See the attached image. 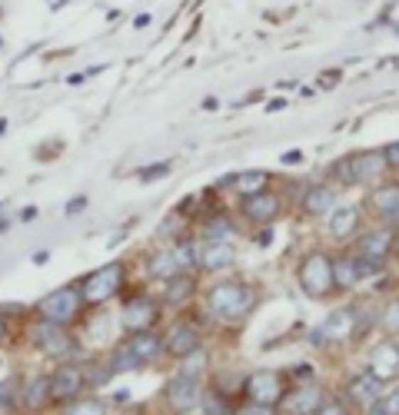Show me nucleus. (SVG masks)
Masks as SVG:
<instances>
[{
	"label": "nucleus",
	"instance_id": "obj_21",
	"mask_svg": "<svg viewBox=\"0 0 399 415\" xmlns=\"http://www.w3.org/2000/svg\"><path fill=\"white\" fill-rule=\"evenodd\" d=\"M333 206H336V193L329 190V186H313V190H307V196H303V210L313 216L333 213Z\"/></svg>",
	"mask_w": 399,
	"mask_h": 415
},
{
	"label": "nucleus",
	"instance_id": "obj_25",
	"mask_svg": "<svg viewBox=\"0 0 399 415\" xmlns=\"http://www.w3.org/2000/svg\"><path fill=\"white\" fill-rule=\"evenodd\" d=\"M266 176L263 170H250V173H236L233 180H230V186H233L236 193H243V196H256V193H263L266 186Z\"/></svg>",
	"mask_w": 399,
	"mask_h": 415
},
{
	"label": "nucleus",
	"instance_id": "obj_26",
	"mask_svg": "<svg viewBox=\"0 0 399 415\" xmlns=\"http://www.w3.org/2000/svg\"><path fill=\"white\" fill-rule=\"evenodd\" d=\"M47 399H50V379H31V385L23 389V409L37 412Z\"/></svg>",
	"mask_w": 399,
	"mask_h": 415
},
{
	"label": "nucleus",
	"instance_id": "obj_34",
	"mask_svg": "<svg viewBox=\"0 0 399 415\" xmlns=\"http://www.w3.org/2000/svg\"><path fill=\"white\" fill-rule=\"evenodd\" d=\"M133 365H140V362H137V359H133V355L127 352V349L113 355V372H130Z\"/></svg>",
	"mask_w": 399,
	"mask_h": 415
},
{
	"label": "nucleus",
	"instance_id": "obj_39",
	"mask_svg": "<svg viewBox=\"0 0 399 415\" xmlns=\"http://www.w3.org/2000/svg\"><path fill=\"white\" fill-rule=\"evenodd\" d=\"M236 415H273V412H270V405H246Z\"/></svg>",
	"mask_w": 399,
	"mask_h": 415
},
{
	"label": "nucleus",
	"instance_id": "obj_29",
	"mask_svg": "<svg viewBox=\"0 0 399 415\" xmlns=\"http://www.w3.org/2000/svg\"><path fill=\"white\" fill-rule=\"evenodd\" d=\"M233 233L236 230H233V223H230L226 216H213V220L206 223V236H210V239H230Z\"/></svg>",
	"mask_w": 399,
	"mask_h": 415
},
{
	"label": "nucleus",
	"instance_id": "obj_10",
	"mask_svg": "<svg viewBox=\"0 0 399 415\" xmlns=\"http://www.w3.org/2000/svg\"><path fill=\"white\" fill-rule=\"evenodd\" d=\"M80 389H83V372L77 365H63V369H57V375L50 379V399H57V402L77 399Z\"/></svg>",
	"mask_w": 399,
	"mask_h": 415
},
{
	"label": "nucleus",
	"instance_id": "obj_13",
	"mask_svg": "<svg viewBox=\"0 0 399 415\" xmlns=\"http://www.w3.org/2000/svg\"><path fill=\"white\" fill-rule=\"evenodd\" d=\"M166 352H174L176 359H183V355H190V352H196L200 349V333H196L193 325H186V323H180V325H174L170 329V335H166Z\"/></svg>",
	"mask_w": 399,
	"mask_h": 415
},
{
	"label": "nucleus",
	"instance_id": "obj_41",
	"mask_svg": "<svg viewBox=\"0 0 399 415\" xmlns=\"http://www.w3.org/2000/svg\"><path fill=\"white\" fill-rule=\"evenodd\" d=\"M283 163H287V166H297V163H303V153H299V150L283 153Z\"/></svg>",
	"mask_w": 399,
	"mask_h": 415
},
{
	"label": "nucleus",
	"instance_id": "obj_8",
	"mask_svg": "<svg viewBox=\"0 0 399 415\" xmlns=\"http://www.w3.org/2000/svg\"><path fill=\"white\" fill-rule=\"evenodd\" d=\"M353 333H356V316L349 313V309H339V313L329 316L326 323H323V329H316L309 339H313V345H323L326 339L336 343V339H346V335H353Z\"/></svg>",
	"mask_w": 399,
	"mask_h": 415
},
{
	"label": "nucleus",
	"instance_id": "obj_20",
	"mask_svg": "<svg viewBox=\"0 0 399 415\" xmlns=\"http://www.w3.org/2000/svg\"><path fill=\"white\" fill-rule=\"evenodd\" d=\"M393 249V236L383 233V230H373L359 239V256H366V259H386V253Z\"/></svg>",
	"mask_w": 399,
	"mask_h": 415
},
{
	"label": "nucleus",
	"instance_id": "obj_51",
	"mask_svg": "<svg viewBox=\"0 0 399 415\" xmlns=\"http://www.w3.org/2000/svg\"><path fill=\"white\" fill-rule=\"evenodd\" d=\"M0 43H4V41H0Z\"/></svg>",
	"mask_w": 399,
	"mask_h": 415
},
{
	"label": "nucleus",
	"instance_id": "obj_23",
	"mask_svg": "<svg viewBox=\"0 0 399 415\" xmlns=\"http://www.w3.org/2000/svg\"><path fill=\"white\" fill-rule=\"evenodd\" d=\"M147 273L154 276V279H174V276H180V259H176L174 249H164V253H156L150 259Z\"/></svg>",
	"mask_w": 399,
	"mask_h": 415
},
{
	"label": "nucleus",
	"instance_id": "obj_38",
	"mask_svg": "<svg viewBox=\"0 0 399 415\" xmlns=\"http://www.w3.org/2000/svg\"><path fill=\"white\" fill-rule=\"evenodd\" d=\"M386 412H389V415H399V385L386 395Z\"/></svg>",
	"mask_w": 399,
	"mask_h": 415
},
{
	"label": "nucleus",
	"instance_id": "obj_49",
	"mask_svg": "<svg viewBox=\"0 0 399 415\" xmlns=\"http://www.w3.org/2000/svg\"><path fill=\"white\" fill-rule=\"evenodd\" d=\"M0 335H4V319H0Z\"/></svg>",
	"mask_w": 399,
	"mask_h": 415
},
{
	"label": "nucleus",
	"instance_id": "obj_31",
	"mask_svg": "<svg viewBox=\"0 0 399 415\" xmlns=\"http://www.w3.org/2000/svg\"><path fill=\"white\" fill-rule=\"evenodd\" d=\"M17 392H21V385L14 382V379L0 382V412H4V409H11V405L17 402Z\"/></svg>",
	"mask_w": 399,
	"mask_h": 415
},
{
	"label": "nucleus",
	"instance_id": "obj_27",
	"mask_svg": "<svg viewBox=\"0 0 399 415\" xmlns=\"http://www.w3.org/2000/svg\"><path fill=\"white\" fill-rule=\"evenodd\" d=\"M190 293H193V276H174V279H166V303L180 306L183 299H190Z\"/></svg>",
	"mask_w": 399,
	"mask_h": 415
},
{
	"label": "nucleus",
	"instance_id": "obj_30",
	"mask_svg": "<svg viewBox=\"0 0 399 415\" xmlns=\"http://www.w3.org/2000/svg\"><path fill=\"white\" fill-rule=\"evenodd\" d=\"M203 409H206V415H236L233 409H230V402H226L220 392H206L203 395Z\"/></svg>",
	"mask_w": 399,
	"mask_h": 415
},
{
	"label": "nucleus",
	"instance_id": "obj_22",
	"mask_svg": "<svg viewBox=\"0 0 399 415\" xmlns=\"http://www.w3.org/2000/svg\"><path fill=\"white\" fill-rule=\"evenodd\" d=\"M356 226H359V210H356V206H343V210H333V220H329V233L336 236V239H349Z\"/></svg>",
	"mask_w": 399,
	"mask_h": 415
},
{
	"label": "nucleus",
	"instance_id": "obj_9",
	"mask_svg": "<svg viewBox=\"0 0 399 415\" xmlns=\"http://www.w3.org/2000/svg\"><path fill=\"white\" fill-rule=\"evenodd\" d=\"M243 216L250 223H273L280 216V196L273 193H256V196H246L243 200Z\"/></svg>",
	"mask_w": 399,
	"mask_h": 415
},
{
	"label": "nucleus",
	"instance_id": "obj_42",
	"mask_svg": "<svg viewBox=\"0 0 399 415\" xmlns=\"http://www.w3.org/2000/svg\"><path fill=\"white\" fill-rule=\"evenodd\" d=\"M339 83V70H326L323 73V87H336Z\"/></svg>",
	"mask_w": 399,
	"mask_h": 415
},
{
	"label": "nucleus",
	"instance_id": "obj_3",
	"mask_svg": "<svg viewBox=\"0 0 399 415\" xmlns=\"http://www.w3.org/2000/svg\"><path fill=\"white\" fill-rule=\"evenodd\" d=\"M299 286L303 293L313 296V299H323V296L333 289V259L323 253H313L303 259L299 266Z\"/></svg>",
	"mask_w": 399,
	"mask_h": 415
},
{
	"label": "nucleus",
	"instance_id": "obj_44",
	"mask_svg": "<svg viewBox=\"0 0 399 415\" xmlns=\"http://www.w3.org/2000/svg\"><path fill=\"white\" fill-rule=\"evenodd\" d=\"M313 375V365H297V379H309Z\"/></svg>",
	"mask_w": 399,
	"mask_h": 415
},
{
	"label": "nucleus",
	"instance_id": "obj_19",
	"mask_svg": "<svg viewBox=\"0 0 399 415\" xmlns=\"http://www.w3.org/2000/svg\"><path fill=\"white\" fill-rule=\"evenodd\" d=\"M379 392H383V382H379L373 372H363V375H356V379L349 382V395H353V402L366 405V409L373 402H379Z\"/></svg>",
	"mask_w": 399,
	"mask_h": 415
},
{
	"label": "nucleus",
	"instance_id": "obj_37",
	"mask_svg": "<svg viewBox=\"0 0 399 415\" xmlns=\"http://www.w3.org/2000/svg\"><path fill=\"white\" fill-rule=\"evenodd\" d=\"M83 206H87V196H77V200H70L67 206H63V213H67V216H77V213H83Z\"/></svg>",
	"mask_w": 399,
	"mask_h": 415
},
{
	"label": "nucleus",
	"instance_id": "obj_48",
	"mask_svg": "<svg viewBox=\"0 0 399 415\" xmlns=\"http://www.w3.org/2000/svg\"><path fill=\"white\" fill-rule=\"evenodd\" d=\"M63 4H67V0H50V7H53V11H60Z\"/></svg>",
	"mask_w": 399,
	"mask_h": 415
},
{
	"label": "nucleus",
	"instance_id": "obj_43",
	"mask_svg": "<svg viewBox=\"0 0 399 415\" xmlns=\"http://www.w3.org/2000/svg\"><path fill=\"white\" fill-rule=\"evenodd\" d=\"M283 107H287V100H283V97H277V100H270V103H266V110H270V113L283 110Z\"/></svg>",
	"mask_w": 399,
	"mask_h": 415
},
{
	"label": "nucleus",
	"instance_id": "obj_12",
	"mask_svg": "<svg viewBox=\"0 0 399 415\" xmlns=\"http://www.w3.org/2000/svg\"><path fill=\"white\" fill-rule=\"evenodd\" d=\"M369 369H373V375H376L379 382H386V379H396L399 375V352L396 345H376L373 349V355H369Z\"/></svg>",
	"mask_w": 399,
	"mask_h": 415
},
{
	"label": "nucleus",
	"instance_id": "obj_40",
	"mask_svg": "<svg viewBox=\"0 0 399 415\" xmlns=\"http://www.w3.org/2000/svg\"><path fill=\"white\" fill-rule=\"evenodd\" d=\"M383 153H386V163H389V166H399V143H389Z\"/></svg>",
	"mask_w": 399,
	"mask_h": 415
},
{
	"label": "nucleus",
	"instance_id": "obj_28",
	"mask_svg": "<svg viewBox=\"0 0 399 415\" xmlns=\"http://www.w3.org/2000/svg\"><path fill=\"white\" fill-rule=\"evenodd\" d=\"M206 369V352L203 349H196V352L183 355V369H180V375H186V379H200Z\"/></svg>",
	"mask_w": 399,
	"mask_h": 415
},
{
	"label": "nucleus",
	"instance_id": "obj_45",
	"mask_svg": "<svg viewBox=\"0 0 399 415\" xmlns=\"http://www.w3.org/2000/svg\"><path fill=\"white\" fill-rule=\"evenodd\" d=\"M147 23H150V14H140V17H137V21H133V27H137V31H144Z\"/></svg>",
	"mask_w": 399,
	"mask_h": 415
},
{
	"label": "nucleus",
	"instance_id": "obj_32",
	"mask_svg": "<svg viewBox=\"0 0 399 415\" xmlns=\"http://www.w3.org/2000/svg\"><path fill=\"white\" fill-rule=\"evenodd\" d=\"M67 415H103V405L97 399H87V402H77L67 409Z\"/></svg>",
	"mask_w": 399,
	"mask_h": 415
},
{
	"label": "nucleus",
	"instance_id": "obj_24",
	"mask_svg": "<svg viewBox=\"0 0 399 415\" xmlns=\"http://www.w3.org/2000/svg\"><path fill=\"white\" fill-rule=\"evenodd\" d=\"M359 283V269H356V256H343L333 263V286L339 289H353Z\"/></svg>",
	"mask_w": 399,
	"mask_h": 415
},
{
	"label": "nucleus",
	"instance_id": "obj_17",
	"mask_svg": "<svg viewBox=\"0 0 399 415\" xmlns=\"http://www.w3.org/2000/svg\"><path fill=\"white\" fill-rule=\"evenodd\" d=\"M236 259V249L226 239H210V243L200 249V263L203 269H226V266H233Z\"/></svg>",
	"mask_w": 399,
	"mask_h": 415
},
{
	"label": "nucleus",
	"instance_id": "obj_4",
	"mask_svg": "<svg viewBox=\"0 0 399 415\" xmlns=\"http://www.w3.org/2000/svg\"><path fill=\"white\" fill-rule=\"evenodd\" d=\"M120 283H123V266L120 263L103 266V269H97V273H90L87 279H83V286H80L83 303H90V306L107 303V299H113V296H117Z\"/></svg>",
	"mask_w": 399,
	"mask_h": 415
},
{
	"label": "nucleus",
	"instance_id": "obj_33",
	"mask_svg": "<svg viewBox=\"0 0 399 415\" xmlns=\"http://www.w3.org/2000/svg\"><path fill=\"white\" fill-rule=\"evenodd\" d=\"M166 173H170V163H154V166H144V170H140V180L154 183V180H164Z\"/></svg>",
	"mask_w": 399,
	"mask_h": 415
},
{
	"label": "nucleus",
	"instance_id": "obj_7",
	"mask_svg": "<svg viewBox=\"0 0 399 415\" xmlns=\"http://www.w3.org/2000/svg\"><path fill=\"white\" fill-rule=\"evenodd\" d=\"M33 335H37V345L43 349V355H50V359H60V355H67L73 349V339L57 323H41Z\"/></svg>",
	"mask_w": 399,
	"mask_h": 415
},
{
	"label": "nucleus",
	"instance_id": "obj_11",
	"mask_svg": "<svg viewBox=\"0 0 399 415\" xmlns=\"http://www.w3.org/2000/svg\"><path fill=\"white\" fill-rule=\"evenodd\" d=\"M353 166V183H376L386 173V153H363V156H349Z\"/></svg>",
	"mask_w": 399,
	"mask_h": 415
},
{
	"label": "nucleus",
	"instance_id": "obj_16",
	"mask_svg": "<svg viewBox=\"0 0 399 415\" xmlns=\"http://www.w3.org/2000/svg\"><path fill=\"white\" fill-rule=\"evenodd\" d=\"M160 349H164V339L160 335H154L150 329L147 333H133V339L127 343V352L137 359V362H154L156 355H160Z\"/></svg>",
	"mask_w": 399,
	"mask_h": 415
},
{
	"label": "nucleus",
	"instance_id": "obj_6",
	"mask_svg": "<svg viewBox=\"0 0 399 415\" xmlns=\"http://www.w3.org/2000/svg\"><path fill=\"white\" fill-rule=\"evenodd\" d=\"M154 319H156V303L154 299H147V296L130 299V303L123 306V316H120V323H123L127 333H147Z\"/></svg>",
	"mask_w": 399,
	"mask_h": 415
},
{
	"label": "nucleus",
	"instance_id": "obj_1",
	"mask_svg": "<svg viewBox=\"0 0 399 415\" xmlns=\"http://www.w3.org/2000/svg\"><path fill=\"white\" fill-rule=\"evenodd\" d=\"M206 303H210V313H213L216 319L233 323V319H243V313H250L253 293H250L243 283H220L210 289Z\"/></svg>",
	"mask_w": 399,
	"mask_h": 415
},
{
	"label": "nucleus",
	"instance_id": "obj_5",
	"mask_svg": "<svg viewBox=\"0 0 399 415\" xmlns=\"http://www.w3.org/2000/svg\"><path fill=\"white\" fill-rule=\"evenodd\" d=\"M246 395L253 405H277L283 399V379L277 372H253L246 379Z\"/></svg>",
	"mask_w": 399,
	"mask_h": 415
},
{
	"label": "nucleus",
	"instance_id": "obj_2",
	"mask_svg": "<svg viewBox=\"0 0 399 415\" xmlns=\"http://www.w3.org/2000/svg\"><path fill=\"white\" fill-rule=\"evenodd\" d=\"M80 303L83 296L77 286H63V289H53L50 296H43L41 299V319L43 323H57V325H67L73 316L80 313Z\"/></svg>",
	"mask_w": 399,
	"mask_h": 415
},
{
	"label": "nucleus",
	"instance_id": "obj_18",
	"mask_svg": "<svg viewBox=\"0 0 399 415\" xmlns=\"http://www.w3.org/2000/svg\"><path fill=\"white\" fill-rule=\"evenodd\" d=\"M369 203L389 226H399V186H383V190L373 193Z\"/></svg>",
	"mask_w": 399,
	"mask_h": 415
},
{
	"label": "nucleus",
	"instance_id": "obj_14",
	"mask_svg": "<svg viewBox=\"0 0 399 415\" xmlns=\"http://www.w3.org/2000/svg\"><path fill=\"white\" fill-rule=\"evenodd\" d=\"M319 405H323L319 389L316 385H307V389H299V392L283 399V415H313Z\"/></svg>",
	"mask_w": 399,
	"mask_h": 415
},
{
	"label": "nucleus",
	"instance_id": "obj_46",
	"mask_svg": "<svg viewBox=\"0 0 399 415\" xmlns=\"http://www.w3.org/2000/svg\"><path fill=\"white\" fill-rule=\"evenodd\" d=\"M83 80H87V77H83V73H73V77H67V83H70V87H80Z\"/></svg>",
	"mask_w": 399,
	"mask_h": 415
},
{
	"label": "nucleus",
	"instance_id": "obj_50",
	"mask_svg": "<svg viewBox=\"0 0 399 415\" xmlns=\"http://www.w3.org/2000/svg\"><path fill=\"white\" fill-rule=\"evenodd\" d=\"M396 352H399V343H396Z\"/></svg>",
	"mask_w": 399,
	"mask_h": 415
},
{
	"label": "nucleus",
	"instance_id": "obj_47",
	"mask_svg": "<svg viewBox=\"0 0 399 415\" xmlns=\"http://www.w3.org/2000/svg\"><path fill=\"white\" fill-rule=\"evenodd\" d=\"M37 216V206H23V213H21V220H33Z\"/></svg>",
	"mask_w": 399,
	"mask_h": 415
},
{
	"label": "nucleus",
	"instance_id": "obj_15",
	"mask_svg": "<svg viewBox=\"0 0 399 415\" xmlns=\"http://www.w3.org/2000/svg\"><path fill=\"white\" fill-rule=\"evenodd\" d=\"M200 395H203L200 379H186V375H180V379H174V385H170V402H174V409H180V412L200 405Z\"/></svg>",
	"mask_w": 399,
	"mask_h": 415
},
{
	"label": "nucleus",
	"instance_id": "obj_35",
	"mask_svg": "<svg viewBox=\"0 0 399 415\" xmlns=\"http://www.w3.org/2000/svg\"><path fill=\"white\" fill-rule=\"evenodd\" d=\"M383 323H386V329L399 333V299H396V303H389V306H386V316H383Z\"/></svg>",
	"mask_w": 399,
	"mask_h": 415
},
{
	"label": "nucleus",
	"instance_id": "obj_36",
	"mask_svg": "<svg viewBox=\"0 0 399 415\" xmlns=\"http://www.w3.org/2000/svg\"><path fill=\"white\" fill-rule=\"evenodd\" d=\"M313 415H346V409H343V405H339V402H323V405H319V409H316V412H313Z\"/></svg>",
	"mask_w": 399,
	"mask_h": 415
}]
</instances>
